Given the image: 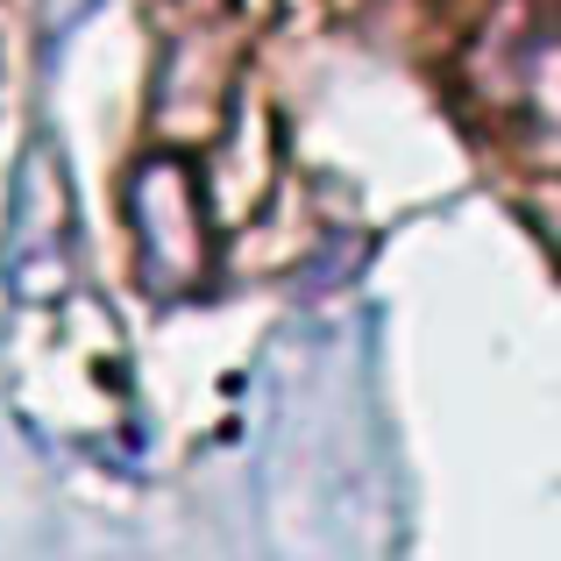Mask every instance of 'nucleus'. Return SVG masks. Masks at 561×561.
<instances>
[{"instance_id": "1", "label": "nucleus", "mask_w": 561, "mask_h": 561, "mask_svg": "<svg viewBox=\"0 0 561 561\" xmlns=\"http://www.w3.org/2000/svg\"><path fill=\"white\" fill-rule=\"evenodd\" d=\"M128 234L136 271L157 299H185L214 271V214H206L199 164L185 150H150L128 171Z\"/></svg>"}]
</instances>
